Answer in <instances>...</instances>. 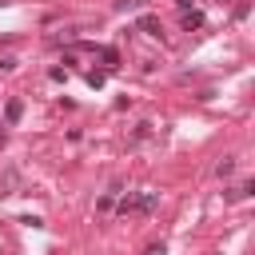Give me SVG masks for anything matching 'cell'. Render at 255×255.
I'll return each mask as SVG.
<instances>
[{
    "mask_svg": "<svg viewBox=\"0 0 255 255\" xmlns=\"http://www.w3.org/2000/svg\"><path fill=\"white\" fill-rule=\"evenodd\" d=\"M20 120H24V100H8V104H4V124L16 128Z\"/></svg>",
    "mask_w": 255,
    "mask_h": 255,
    "instance_id": "obj_5",
    "label": "cell"
},
{
    "mask_svg": "<svg viewBox=\"0 0 255 255\" xmlns=\"http://www.w3.org/2000/svg\"><path fill=\"white\" fill-rule=\"evenodd\" d=\"M143 255H167V247H163V243H151V247H147Z\"/></svg>",
    "mask_w": 255,
    "mask_h": 255,
    "instance_id": "obj_14",
    "label": "cell"
},
{
    "mask_svg": "<svg viewBox=\"0 0 255 255\" xmlns=\"http://www.w3.org/2000/svg\"><path fill=\"white\" fill-rule=\"evenodd\" d=\"M20 191V171L16 167H4L0 171V195H16Z\"/></svg>",
    "mask_w": 255,
    "mask_h": 255,
    "instance_id": "obj_3",
    "label": "cell"
},
{
    "mask_svg": "<svg viewBox=\"0 0 255 255\" xmlns=\"http://www.w3.org/2000/svg\"><path fill=\"white\" fill-rule=\"evenodd\" d=\"M84 80H88V88H96V92H100V88L108 84V72H88Z\"/></svg>",
    "mask_w": 255,
    "mask_h": 255,
    "instance_id": "obj_9",
    "label": "cell"
},
{
    "mask_svg": "<svg viewBox=\"0 0 255 255\" xmlns=\"http://www.w3.org/2000/svg\"><path fill=\"white\" fill-rule=\"evenodd\" d=\"M195 28H203V12H199V8L183 12V32H195Z\"/></svg>",
    "mask_w": 255,
    "mask_h": 255,
    "instance_id": "obj_6",
    "label": "cell"
},
{
    "mask_svg": "<svg viewBox=\"0 0 255 255\" xmlns=\"http://www.w3.org/2000/svg\"><path fill=\"white\" fill-rule=\"evenodd\" d=\"M155 207H159V191H128L120 203H116V211L128 219V215H155Z\"/></svg>",
    "mask_w": 255,
    "mask_h": 255,
    "instance_id": "obj_1",
    "label": "cell"
},
{
    "mask_svg": "<svg viewBox=\"0 0 255 255\" xmlns=\"http://www.w3.org/2000/svg\"><path fill=\"white\" fill-rule=\"evenodd\" d=\"M16 223H28V227H44V219H40V215H20Z\"/></svg>",
    "mask_w": 255,
    "mask_h": 255,
    "instance_id": "obj_12",
    "label": "cell"
},
{
    "mask_svg": "<svg viewBox=\"0 0 255 255\" xmlns=\"http://www.w3.org/2000/svg\"><path fill=\"white\" fill-rule=\"evenodd\" d=\"M96 56H100V64H104V72H112V68H120V52H116L112 44H100V48H96Z\"/></svg>",
    "mask_w": 255,
    "mask_h": 255,
    "instance_id": "obj_4",
    "label": "cell"
},
{
    "mask_svg": "<svg viewBox=\"0 0 255 255\" xmlns=\"http://www.w3.org/2000/svg\"><path fill=\"white\" fill-rule=\"evenodd\" d=\"M0 147H4V135H0Z\"/></svg>",
    "mask_w": 255,
    "mask_h": 255,
    "instance_id": "obj_16",
    "label": "cell"
},
{
    "mask_svg": "<svg viewBox=\"0 0 255 255\" xmlns=\"http://www.w3.org/2000/svg\"><path fill=\"white\" fill-rule=\"evenodd\" d=\"M135 28H139V32H147V36H155V40H163V20H159L155 12H139Z\"/></svg>",
    "mask_w": 255,
    "mask_h": 255,
    "instance_id": "obj_2",
    "label": "cell"
},
{
    "mask_svg": "<svg viewBox=\"0 0 255 255\" xmlns=\"http://www.w3.org/2000/svg\"><path fill=\"white\" fill-rule=\"evenodd\" d=\"M116 191H120V187H112L108 195H100V203H96V211H100V215H108V211H116Z\"/></svg>",
    "mask_w": 255,
    "mask_h": 255,
    "instance_id": "obj_7",
    "label": "cell"
},
{
    "mask_svg": "<svg viewBox=\"0 0 255 255\" xmlns=\"http://www.w3.org/2000/svg\"><path fill=\"white\" fill-rule=\"evenodd\" d=\"M175 4H179V12H191L195 8V0H175Z\"/></svg>",
    "mask_w": 255,
    "mask_h": 255,
    "instance_id": "obj_15",
    "label": "cell"
},
{
    "mask_svg": "<svg viewBox=\"0 0 255 255\" xmlns=\"http://www.w3.org/2000/svg\"><path fill=\"white\" fill-rule=\"evenodd\" d=\"M247 12H251V4H247V0H239V4H235V20H247Z\"/></svg>",
    "mask_w": 255,
    "mask_h": 255,
    "instance_id": "obj_10",
    "label": "cell"
},
{
    "mask_svg": "<svg viewBox=\"0 0 255 255\" xmlns=\"http://www.w3.org/2000/svg\"><path fill=\"white\" fill-rule=\"evenodd\" d=\"M48 80H56V84H64V80H68V68H52V72H48Z\"/></svg>",
    "mask_w": 255,
    "mask_h": 255,
    "instance_id": "obj_11",
    "label": "cell"
},
{
    "mask_svg": "<svg viewBox=\"0 0 255 255\" xmlns=\"http://www.w3.org/2000/svg\"><path fill=\"white\" fill-rule=\"evenodd\" d=\"M231 171H235V155H223V159L215 163V175H219V179H227Z\"/></svg>",
    "mask_w": 255,
    "mask_h": 255,
    "instance_id": "obj_8",
    "label": "cell"
},
{
    "mask_svg": "<svg viewBox=\"0 0 255 255\" xmlns=\"http://www.w3.org/2000/svg\"><path fill=\"white\" fill-rule=\"evenodd\" d=\"M12 68H16V60L12 56H0V72H12Z\"/></svg>",
    "mask_w": 255,
    "mask_h": 255,
    "instance_id": "obj_13",
    "label": "cell"
}]
</instances>
